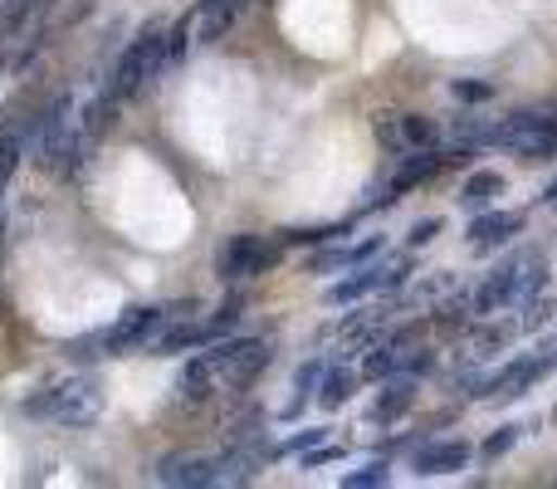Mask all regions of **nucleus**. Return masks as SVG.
I'll list each match as a JSON object with an SVG mask.
<instances>
[{
    "instance_id": "obj_1",
    "label": "nucleus",
    "mask_w": 557,
    "mask_h": 489,
    "mask_svg": "<svg viewBox=\"0 0 557 489\" xmlns=\"http://www.w3.org/2000/svg\"><path fill=\"white\" fill-rule=\"evenodd\" d=\"M543 289H547V254H533V250L504 254V260L484 274V284L474 289V313L489 318V313L508 309V303H523Z\"/></svg>"
},
{
    "instance_id": "obj_2",
    "label": "nucleus",
    "mask_w": 557,
    "mask_h": 489,
    "mask_svg": "<svg viewBox=\"0 0 557 489\" xmlns=\"http://www.w3.org/2000/svg\"><path fill=\"white\" fill-rule=\"evenodd\" d=\"M25 411L59 421V426H88V421L103 416V387H98V377H59L45 391H35Z\"/></svg>"
},
{
    "instance_id": "obj_3",
    "label": "nucleus",
    "mask_w": 557,
    "mask_h": 489,
    "mask_svg": "<svg viewBox=\"0 0 557 489\" xmlns=\"http://www.w3.org/2000/svg\"><path fill=\"white\" fill-rule=\"evenodd\" d=\"M162 318H166L162 309H147V303H137V309H127L123 318L113 323V328L88 333V338L68 342V352H74V358H123V352H132L137 342L152 338V328Z\"/></svg>"
},
{
    "instance_id": "obj_4",
    "label": "nucleus",
    "mask_w": 557,
    "mask_h": 489,
    "mask_svg": "<svg viewBox=\"0 0 557 489\" xmlns=\"http://www.w3.org/2000/svg\"><path fill=\"white\" fill-rule=\"evenodd\" d=\"M474 162V147H450V152H440V147H430V152H410V156H401V166L391 172V181H387V191L371 201V211H387V205H396L406 191H416V186H426V181H435L445 166H469Z\"/></svg>"
},
{
    "instance_id": "obj_5",
    "label": "nucleus",
    "mask_w": 557,
    "mask_h": 489,
    "mask_svg": "<svg viewBox=\"0 0 557 489\" xmlns=\"http://www.w3.org/2000/svg\"><path fill=\"white\" fill-rule=\"evenodd\" d=\"M205 358H211L215 381H220V387L240 391L274 362V342L269 338H230V342H215Z\"/></svg>"
},
{
    "instance_id": "obj_6",
    "label": "nucleus",
    "mask_w": 557,
    "mask_h": 489,
    "mask_svg": "<svg viewBox=\"0 0 557 489\" xmlns=\"http://www.w3.org/2000/svg\"><path fill=\"white\" fill-rule=\"evenodd\" d=\"M162 68V25H147L142 35L132 39V45L123 49V59H117V68H113V93L117 98H127V93H137V88L147 84V78Z\"/></svg>"
},
{
    "instance_id": "obj_7",
    "label": "nucleus",
    "mask_w": 557,
    "mask_h": 489,
    "mask_svg": "<svg viewBox=\"0 0 557 489\" xmlns=\"http://www.w3.org/2000/svg\"><path fill=\"white\" fill-rule=\"evenodd\" d=\"M553 372V358H514L494 372V377H479V401H518L537 387V381Z\"/></svg>"
},
{
    "instance_id": "obj_8",
    "label": "nucleus",
    "mask_w": 557,
    "mask_h": 489,
    "mask_svg": "<svg viewBox=\"0 0 557 489\" xmlns=\"http://www.w3.org/2000/svg\"><path fill=\"white\" fill-rule=\"evenodd\" d=\"M279 264V244L264 240V235H230L220 250V279L240 284L254 279V274H269Z\"/></svg>"
},
{
    "instance_id": "obj_9",
    "label": "nucleus",
    "mask_w": 557,
    "mask_h": 489,
    "mask_svg": "<svg viewBox=\"0 0 557 489\" xmlns=\"http://www.w3.org/2000/svg\"><path fill=\"white\" fill-rule=\"evenodd\" d=\"M474 460V446L465 436H435V440H420L410 450V469L416 479H440V475H459V469Z\"/></svg>"
},
{
    "instance_id": "obj_10",
    "label": "nucleus",
    "mask_w": 557,
    "mask_h": 489,
    "mask_svg": "<svg viewBox=\"0 0 557 489\" xmlns=\"http://www.w3.org/2000/svg\"><path fill=\"white\" fill-rule=\"evenodd\" d=\"M523 221H528L523 211H498V205H484V211L469 215L465 240H469V250L474 254H489V250H498V244H508L514 235H523Z\"/></svg>"
},
{
    "instance_id": "obj_11",
    "label": "nucleus",
    "mask_w": 557,
    "mask_h": 489,
    "mask_svg": "<svg viewBox=\"0 0 557 489\" xmlns=\"http://www.w3.org/2000/svg\"><path fill=\"white\" fill-rule=\"evenodd\" d=\"M156 479L176 489H205V485H220V460L215 455H166L156 465Z\"/></svg>"
},
{
    "instance_id": "obj_12",
    "label": "nucleus",
    "mask_w": 557,
    "mask_h": 489,
    "mask_svg": "<svg viewBox=\"0 0 557 489\" xmlns=\"http://www.w3.org/2000/svg\"><path fill=\"white\" fill-rule=\"evenodd\" d=\"M410 406H416V377L396 372V377H387V387L377 391V401H371L367 416L377 421V426H396L401 416H410Z\"/></svg>"
},
{
    "instance_id": "obj_13",
    "label": "nucleus",
    "mask_w": 557,
    "mask_h": 489,
    "mask_svg": "<svg viewBox=\"0 0 557 489\" xmlns=\"http://www.w3.org/2000/svg\"><path fill=\"white\" fill-rule=\"evenodd\" d=\"M504 191H508V181L494 172V166H469V176L459 181L455 201H459V211L474 215V211H484V205H498V196Z\"/></svg>"
},
{
    "instance_id": "obj_14",
    "label": "nucleus",
    "mask_w": 557,
    "mask_h": 489,
    "mask_svg": "<svg viewBox=\"0 0 557 489\" xmlns=\"http://www.w3.org/2000/svg\"><path fill=\"white\" fill-rule=\"evenodd\" d=\"M357 381H362V372H352V367H322V381H318V406L322 411H342L352 401V391H357Z\"/></svg>"
},
{
    "instance_id": "obj_15",
    "label": "nucleus",
    "mask_w": 557,
    "mask_h": 489,
    "mask_svg": "<svg viewBox=\"0 0 557 489\" xmlns=\"http://www.w3.org/2000/svg\"><path fill=\"white\" fill-rule=\"evenodd\" d=\"M176 387H181V401H191V406H201V401H211L215 397V387H220V381H215V367H211V358H191L181 367V381H176Z\"/></svg>"
},
{
    "instance_id": "obj_16",
    "label": "nucleus",
    "mask_w": 557,
    "mask_h": 489,
    "mask_svg": "<svg viewBox=\"0 0 557 489\" xmlns=\"http://www.w3.org/2000/svg\"><path fill=\"white\" fill-rule=\"evenodd\" d=\"M401 123V142H406V152H430V147H440V123L430 113H396Z\"/></svg>"
},
{
    "instance_id": "obj_17",
    "label": "nucleus",
    "mask_w": 557,
    "mask_h": 489,
    "mask_svg": "<svg viewBox=\"0 0 557 489\" xmlns=\"http://www.w3.org/2000/svg\"><path fill=\"white\" fill-rule=\"evenodd\" d=\"M377 289H381V264H362L357 274L328 284V303H357V299H367V293H377Z\"/></svg>"
},
{
    "instance_id": "obj_18",
    "label": "nucleus",
    "mask_w": 557,
    "mask_h": 489,
    "mask_svg": "<svg viewBox=\"0 0 557 489\" xmlns=\"http://www.w3.org/2000/svg\"><path fill=\"white\" fill-rule=\"evenodd\" d=\"M523 430H528V426H518V421H504V426H494L484 440H479V450H474V455L484 460V465H498V460H504L508 450L518 446V436H523Z\"/></svg>"
},
{
    "instance_id": "obj_19",
    "label": "nucleus",
    "mask_w": 557,
    "mask_h": 489,
    "mask_svg": "<svg viewBox=\"0 0 557 489\" xmlns=\"http://www.w3.org/2000/svg\"><path fill=\"white\" fill-rule=\"evenodd\" d=\"M474 318H479V313H474V293H455V299H445V303H440V313H435V323L445 333H465Z\"/></svg>"
},
{
    "instance_id": "obj_20",
    "label": "nucleus",
    "mask_w": 557,
    "mask_h": 489,
    "mask_svg": "<svg viewBox=\"0 0 557 489\" xmlns=\"http://www.w3.org/2000/svg\"><path fill=\"white\" fill-rule=\"evenodd\" d=\"M401 372V352L391 348V342H377V348H367V358H362V377L367 381H387Z\"/></svg>"
},
{
    "instance_id": "obj_21",
    "label": "nucleus",
    "mask_w": 557,
    "mask_h": 489,
    "mask_svg": "<svg viewBox=\"0 0 557 489\" xmlns=\"http://www.w3.org/2000/svg\"><path fill=\"white\" fill-rule=\"evenodd\" d=\"M494 127L498 123H484V117H465V113H459L455 123H450V137H455L459 147H494Z\"/></svg>"
},
{
    "instance_id": "obj_22",
    "label": "nucleus",
    "mask_w": 557,
    "mask_h": 489,
    "mask_svg": "<svg viewBox=\"0 0 557 489\" xmlns=\"http://www.w3.org/2000/svg\"><path fill=\"white\" fill-rule=\"evenodd\" d=\"M387 479H391L387 460H367L362 469H347V475H342V489H381Z\"/></svg>"
},
{
    "instance_id": "obj_23",
    "label": "nucleus",
    "mask_w": 557,
    "mask_h": 489,
    "mask_svg": "<svg viewBox=\"0 0 557 489\" xmlns=\"http://www.w3.org/2000/svg\"><path fill=\"white\" fill-rule=\"evenodd\" d=\"M352 225L342 221V225H308V230H283V244H332V240H342Z\"/></svg>"
},
{
    "instance_id": "obj_24",
    "label": "nucleus",
    "mask_w": 557,
    "mask_h": 489,
    "mask_svg": "<svg viewBox=\"0 0 557 489\" xmlns=\"http://www.w3.org/2000/svg\"><path fill=\"white\" fill-rule=\"evenodd\" d=\"M498 88L489 84V78H450V98L455 103H489Z\"/></svg>"
},
{
    "instance_id": "obj_25",
    "label": "nucleus",
    "mask_w": 557,
    "mask_h": 489,
    "mask_svg": "<svg viewBox=\"0 0 557 489\" xmlns=\"http://www.w3.org/2000/svg\"><path fill=\"white\" fill-rule=\"evenodd\" d=\"M235 15H240L235 5H211V10H201V39H205V45H211V39H220L225 29L235 25Z\"/></svg>"
},
{
    "instance_id": "obj_26",
    "label": "nucleus",
    "mask_w": 557,
    "mask_h": 489,
    "mask_svg": "<svg viewBox=\"0 0 557 489\" xmlns=\"http://www.w3.org/2000/svg\"><path fill=\"white\" fill-rule=\"evenodd\" d=\"M328 440V426H308V430H299V436H289L274 455H303V450H313V446H322Z\"/></svg>"
},
{
    "instance_id": "obj_27",
    "label": "nucleus",
    "mask_w": 557,
    "mask_h": 489,
    "mask_svg": "<svg viewBox=\"0 0 557 489\" xmlns=\"http://www.w3.org/2000/svg\"><path fill=\"white\" fill-rule=\"evenodd\" d=\"M371 133H377V142L387 147V152H406V142H401V123H396V113H377Z\"/></svg>"
},
{
    "instance_id": "obj_28",
    "label": "nucleus",
    "mask_w": 557,
    "mask_h": 489,
    "mask_svg": "<svg viewBox=\"0 0 557 489\" xmlns=\"http://www.w3.org/2000/svg\"><path fill=\"white\" fill-rule=\"evenodd\" d=\"M440 230H445V221H440V215H426V221H416L406 230V250H426V244L435 240Z\"/></svg>"
},
{
    "instance_id": "obj_29",
    "label": "nucleus",
    "mask_w": 557,
    "mask_h": 489,
    "mask_svg": "<svg viewBox=\"0 0 557 489\" xmlns=\"http://www.w3.org/2000/svg\"><path fill=\"white\" fill-rule=\"evenodd\" d=\"M15 166H20V137L0 133V191H5V181L15 176Z\"/></svg>"
},
{
    "instance_id": "obj_30",
    "label": "nucleus",
    "mask_w": 557,
    "mask_h": 489,
    "mask_svg": "<svg viewBox=\"0 0 557 489\" xmlns=\"http://www.w3.org/2000/svg\"><path fill=\"white\" fill-rule=\"evenodd\" d=\"M401 372H406V377H426V372H435V352L416 348L410 358H401Z\"/></svg>"
},
{
    "instance_id": "obj_31",
    "label": "nucleus",
    "mask_w": 557,
    "mask_h": 489,
    "mask_svg": "<svg viewBox=\"0 0 557 489\" xmlns=\"http://www.w3.org/2000/svg\"><path fill=\"white\" fill-rule=\"evenodd\" d=\"M332 460H342V446H313V450H303V469H318V465H332Z\"/></svg>"
},
{
    "instance_id": "obj_32",
    "label": "nucleus",
    "mask_w": 557,
    "mask_h": 489,
    "mask_svg": "<svg viewBox=\"0 0 557 489\" xmlns=\"http://www.w3.org/2000/svg\"><path fill=\"white\" fill-rule=\"evenodd\" d=\"M322 269H347V250H322V254H313V274H322Z\"/></svg>"
},
{
    "instance_id": "obj_33",
    "label": "nucleus",
    "mask_w": 557,
    "mask_h": 489,
    "mask_svg": "<svg viewBox=\"0 0 557 489\" xmlns=\"http://www.w3.org/2000/svg\"><path fill=\"white\" fill-rule=\"evenodd\" d=\"M377 250H381V235H371V240L352 244V250H347V264H367V260H371V254H377Z\"/></svg>"
},
{
    "instance_id": "obj_34",
    "label": "nucleus",
    "mask_w": 557,
    "mask_h": 489,
    "mask_svg": "<svg viewBox=\"0 0 557 489\" xmlns=\"http://www.w3.org/2000/svg\"><path fill=\"white\" fill-rule=\"evenodd\" d=\"M504 342H508V328H484V333H479V352H484V358L494 348H504Z\"/></svg>"
},
{
    "instance_id": "obj_35",
    "label": "nucleus",
    "mask_w": 557,
    "mask_h": 489,
    "mask_svg": "<svg viewBox=\"0 0 557 489\" xmlns=\"http://www.w3.org/2000/svg\"><path fill=\"white\" fill-rule=\"evenodd\" d=\"M537 201H543V205H557V176L543 186V196H537Z\"/></svg>"
},
{
    "instance_id": "obj_36",
    "label": "nucleus",
    "mask_w": 557,
    "mask_h": 489,
    "mask_svg": "<svg viewBox=\"0 0 557 489\" xmlns=\"http://www.w3.org/2000/svg\"><path fill=\"white\" fill-rule=\"evenodd\" d=\"M553 426H557V406H553Z\"/></svg>"
},
{
    "instance_id": "obj_37",
    "label": "nucleus",
    "mask_w": 557,
    "mask_h": 489,
    "mask_svg": "<svg viewBox=\"0 0 557 489\" xmlns=\"http://www.w3.org/2000/svg\"><path fill=\"white\" fill-rule=\"evenodd\" d=\"M235 5H250V0H235Z\"/></svg>"
}]
</instances>
